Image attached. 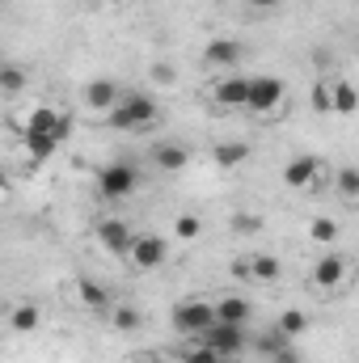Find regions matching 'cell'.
Instances as JSON below:
<instances>
[{"instance_id": "obj_20", "label": "cell", "mask_w": 359, "mask_h": 363, "mask_svg": "<svg viewBox=\"0 0 359 363\" xmlns=\"http://www.w3.org/2000/svg\"><path fill=\"white\" fill-rule=\"evenodd\" d=\"M330 182H334V194H338L347 207H359V169L355 165H343Z\"/></svg>"}, {"instance_id": "obj_21", "label": "cell", "mask_w": 359, "mask_h": 363, "mask_svg": "<svg viewBox=\"0 0 359 363\" xmlns=\"http://www.w3.org/2000/svg\"><path fill=\"white\" fill-rule=\"evenodd\" d=\"M106 321H110V330H118V334H136V330L144 325V313H140L136 304H114Z\"/></svg>"}, {"instance_id": "obj_8", "label": "cell", "mask_w": 359, "mask_h": 363, "mask_svg": "<svg viewBox=\"0 0 359 363\" xmlns=\"http://www.w3.org/2000/svg\"><path fill=\"white\" fill-rule=\"evenodd\" d=\"M93 237H97V245H101L106 254H114V258H127V254H131V241H136L131 224L118 220V216H101V220L93 224Z\"/></svg>"}, {"instance_id": "obj_31", "label": "cell", "mask_w": 359, "mask_h": 363, "mask_svg": "<svg viewBox=\"0 0 359 363\" xmlns=\"http://www.w3.org/2000/svg\"><path fill=\"white\" fill-rule=\"evenodd\" d=\"M228 228H233L237 237H254V233L263 228V220H258V216H250V211H237V216L228 220Z\"/></svg>"}, {"instance_id": "obj_33", "label": "cell", "mask_w": 359, "mask_h": 363, "mask_svg": "<svg viewBox=\"0 0 359 363\" xmlns=\"http://www.w3.org/2000/svg\"><path fill=\"white\" fill-rule=\"evenodd\" d=\"M267 363H300V351H296V347H283V351H275Z\"/></svg>"}, {"instance_id": "obj_3", "label": "cell", "mask_w": 359, "mask_h": 363, "mask_svg": "<svg viewBox=\"0 0 359 363\" xmlns=\"http://www.w3.org/2000/svg\"><path fill=\"white\" fill-rule=\"evenodd\" d=\"M140 182H144V174H140L136 161H110V165L97 169V194L106 203H123L140 190Z\"/></svg>"}, {"instance_id": "obj_11", "label": "cell", "mask_w": 359, "mask_h": 363, "mask_svg": "<svg viewBox=\"0 0 359 363\" xmlns=\"http://www.w3.org/2000/svg\"><path fill=\"white\" fill-rule=\"evenodd\" d=\"M72 291H77V304L93 313V317H110V308H114V296H110V287L106 283H97L89 274H77L72 279Z\"/></svg>"}, {"instance_id": "obj_4", "label": "cell", "mask_w": 359, "mask_h": 363, "mask_svg": "<svg viewBox=\"0 0 359 363\" xmlns=\"http://www.w3.org/2000/svg\"><path fill=\"white\" fill-rule=\"evenodd\" d=\"M250 85H254V77H245L241 68L237 72H216L211 85H207V101L220 106V110H250Z\"/></svg>"}, {"instance_id": "obj_17", "label": "cell", "mask_w": 359, "mask_h": 363, "mask_svg": "<svg viewBox=\"0 0 359 363\" xmlns=\"http://www.w3.org/2000/svg\"><path fill=\"white\" fill-rule=\"evenodd\" d=\"M330 101H334V114L338 118H355L359 114V89L351 81H343V77L330 81Z\"/></svg>"}, {"instance_id": "obj_2", "label": "cell", "mask_w": 359, "mask_h": 363, "mask_svg": "<svg viewBox=\"0 0 359 363\" xmlns=\"http://www.w3.org/2000/svg\"><path fill=\"white\" fill-rule=\"evenodd\" d=\"M170 325L178 330L186 342L203 338L211 325H216V300H203V296H190V300H178L170 308Z\"/></svg>"}, {"instance_id": "obj_12", "label": "cell", "mask_w": 359, "mask_h": 363, "mask_svg": "<svg viewBox=\"0 0 359 363\" xmlns=\"http://www.w3.org/2000/svg\"><path fill=\"white\" fill-rule=\"evenodd\" d=\"M81 101H85V110H93V114H110V110L123 101V89H118V81L97 77V81H89V85L81 89Z\"/></svg>"}, {"instance_id": "obj_28", "label": "cell", "mask_w": 359, "mask_h": 363, "mask_svg": "<svg viewBox=\"0 0 359 363\" xmlns=\"http://www.w3.org/2000/svg\"><path fill=\"white\" fill-rule=\"evenodd\" d=\"M148 81H153V85H161V89H174V85H178V68L161 60V64H153V68H148Z\"/></svg>"}, {"instance_id": "obj_30", "label": "cell", "mask_w": 359, "mask_h": 363, "mask_svg": "<svg viewBox=\"0 0 359 363\" xmlns=\"http://www.w3.org/2000/svg\"><path fill=\"white\" fill-rule=\"evenodd\" d=\"M330 81H334V77H321V81L313 85V110H317V114H334V101H330Z\"/></svg>"}, {"instance_id": "obj_14", "label": "cell", "mask_w": 359, "mask_h": 363, "mask_svg": "<svg viewBox=\"0 0 359 363\" xmlns=\"http://www.w3.org/2000/svg\"><path fill=\"white\" fill-rule=\"evenodd\" d=\"M153 161H157L161 174H182V169L190 165V148H186L182 140H165V144L153 148Z\"/></svg>"}, {"instance_id": "obj_27", "label": "cell", "mask_w": 359, "mask_h": 363, "mask_svg": "<svg viewBox=\"0 0 359 363\" xmlns=\"http://www.w3.org/2000/svg\"><path fill=\"white\" fill-rule=\"evenodd\" d=\"M174 237H178V241H199V237H203V216L182 211L178 220H174Z\"/></svg>"}, {"instance_id": "obj_22", "label": "cell", "mask_w": 359, "mask_h": 363, "mask_svg": "<svg viewBox=\"0 0 359 363\" xmlns=\"http://www.w3.org/2000/svg\"><path fill=\"white\" fill-rule=\"evenodd\" d=\"M279 279H283V262H279L275 254H254V283L270 287V283H279Z\"/></svg>"}, {"instance_id": "obj_23", "label": "cell", "mask_w": 359, "mask_h": 363, "mask_svg": "<svg viewBox=\"0 0 359 363\" xmlns=\"http://www.w3.org/2000/svg\"><path fill=\"white\" fill-rule=\"evenodd\" d=\"M21 144H26V152H30L34 161H47V157L60 148V140H55V135H38V131H26V135H21Z\"/></svg>"}, {"instance_id": "obj_32", "label": "cell", "mask_w": 359, "mask_h": 363, "mask_svg": "<svg viewBox=\"0 0 359 363\" xmlns=\"http://www.w3.org/2000/svg\"><path fill=\"white\" fill-rule=\"evenodd\" d=\"M228 274H233L237 283H254V254H241V258H233Z\"/></svg>"}, {"instance_id": "obj_7", "label": "cell", "mask_w": 359, "mask_h": 363, "mask_svg": "<svg viewBox=\"0 0 359 363\" xmlns=\"http://www.w3.org/2000/svg\"><path fill=\"white\" fill-rule=\"evenodd\" d=\"M194 342H203V347H211V351H220L224 359H237V355H245L250 347H254V338L245 334V325H224V321H216L203 338H194Z\"/></svg>"}, {"instance_id": "obj_29", "label": "cell", "mask_w": 359, "mask_h": 363, "mask_svg": "<svg viewBox=\"0 0 359 363\" xmlns=\"http://www.w3.org/2000/svg\"><path fill=\"white\" fill-rule=\"evenodd\" d=\"M182 359L186 363H224V355L211 351V347H203V342H190V347L182 351Z\"/></svg>"}, {"instance_id": "obj_10", "label": "cell", "mask_w": 359, "mask_h": 363, "mask_svg": "<svg viewBox=\"0 0 359 363\" xmlns=\"http://www.w3.org/2000/svg\"><path fill=\"white\" fill-rule=\"evenodd\" d=\"M326 178H330V174H326V165H321L317 157H292V161L283 165V186H287V190H321Z\"/></svg>"}, {"instance_id": "obj_25", "label": "cell", "mask_w": 359, "mask_h": 363, "mask_svg": "<svg viewBox=\"0 0 359 363\" xmlns=\"http://www.w3.org/2000/svg\"><path fill=\"white\" fill-rule=\"evenodd\" d=\"M254 347H258V351H263V355H275V351H283V347H296V338H287V334H283V330H279V325H270L267 334H263V338H254Z\"/></svg>"}, {"instance_id": "obj_16", "label": "cell", "mask_w": 359, "mask_h": 363, "mask_svg": "<svg viewBox=\"0 0 359 363\" xmlns=\"http://www.w3.org/2000/svg\"><path fill=\"white\" fill-rule=\"evenodd\" d=\"M250 317H254V304L245 296H220L216 300V321H224V325H250Z\"/></svg>"}, {"instance_id": "obj_24", "label": "cell", "mask_w": 359, "mask_h": 363, "mask_svg": "<svg viewBox=\"0 0 359 363\" xmlns=\"http://www.w3.org/2000/svg\"><path fill=\"white\" fill-rule=\"evenodd\" d=\"M275 325H279L287 338H300V334H309V317H304V308H283Z\"/></svg>"}, {"instance_id": "obj_36", "label": "cell", "mask_w": 359, "mask_h": 363, "mask_svg": "<svg viewBox=\"0 0 359 363\" xmlns=\"http://www.w3.org/2000/svg\"><path fill=\"white\" fill-rule=\"evenodd\" d=\"M174 363H186V359H174Z\"/></svg>"}, {"instance_id": "obj_6", "label": "cell", "mask_w": 359, "mask_h": 363, "mask_svg": "<svg viewBox=\"0 0 359 363\" xmlns=\"http://www.w3.org/2000/svg\"><path fill=\"white\" fill-rule=\"evenodd\" d=\"M287 110V81L283 77H254L250 85V110L254 118H279Z\"/></svg>"}, {"instance_id": "obj_19", "label": "cell", "mask_w": 359, "mask_h": 363, "mask_svg": "<svg viewBox=\"0 0 359 363\" xmlns=\"http://www.w3.org/2000/svg\"><path fill=\"white\" fill-rule=\"evenodd\" d=\"M211 161H216L220 169H237V165L250 161V144H245V140H220V144L211 148Z\"/></svg>"}, {"instance_id": "obj_1", "label": "cell", "mask_w": 359, "mask_h": 363, "mask_svg": "<svg viewBox=\"0 0 359 363\" xmlns=\"http://www.w3.org/2000/svg\"><path fill=\"white\" fill-rule=\"evenodd\" d=\"M157 118H161V106L148 93H123V101L106 114V123L114 131H148V127H157Z\"/></svg>"}, {"instance_id": "obj_35", "label": "cell", "mask_w": 359, "mask_h": 363, "mask_svg": "<svg viewBox=\"0 0 359 363\" xmlns=\"http://www.w3.org/2000/svg\"><path fill=\"white\" fill-rule=\"evenodd\" d=\"M127 363H148V359H127Z\"/></svg>"}, {"instance_id": "obj_18", "label": "cell", "mask_w": 359, "mask_h": 363, "mask_svg": "<svg viewBox=\"0 0 359 363\" xmlns=\"http://www.w3.org/2000/svg\"><path fill=\"white\" fill-rule=\"evenodd\" d=\"M38 325H43V308L34 300H21V304L9 308V330L13 334H34Z\"/></svg>"}, {"instance_id": "obj_13", "label": "cell", "mask_w": 359, "mask_h": 363, "mask_svg": "<svg viewBox=\"0 0 359 363\" xmlns=\"http://www.w3.org/2000/svg\"><path fill=\"white\" fill-rule=\"evenodd\" d=\"M203 64L216 72H237L241 68V43L237 38H211L203 43Z\"/></svg>"}, {"instance_id": "obj_9", "label": "cell", "mask_w": 359, "mask_h": 363, "mask_svg": "<svg viewBox=\"0 0 359 363\" xmlns=\"http://www.w3.org/2000/svg\"><path fill=\"white\" fill-rule=\"evenodd\" d=\"M165 258H170V241H165V237H157V233H136L131 254H127V262H131L136 271H157V267H165Z\"/></svg>"}, {"instance_id": "obj_15", "label": "cell", "mask_w": 359, "mask_h": 363, "mask_svg": "<svg viewBox=\"0 0 359 363\" xmlns=\"http://www.w3.org/2000/svg\"><path fill=\"white\" fill-rule=\"evenodd\" d=\"M304 237H309L317 250H334V245H338V237H343V224H338L334 216H313V220H309V228H304Z\"/></svg>"}, {"instance_id": "obj_34", "label": "cell", "mask_w": 359, "mask_h": 363, "mask_svg": "<svg viewBox=\"0 0 359 363\" xmlns=\"http://www.w3.org/2000/svg\"><path fill=\"white\" fill-rule=\"evenodd\" d=\"M245 4H250V9H267V13H270V9H279L283 0H245Z\"/></svg>"}, {"instance_id": "obj_26", "label": "cell", "mask_w": 359, "mask_h": 363, "mask_svg": "<svg viewBox=\"0 0 359 363\" xmlns=\"http://www.w3.org/2000/svg\"><path fill=\"white\" fill-rule=\"evenodd\" d=\"M0 89H4V97H17L26 89V68L21 64H4L0 68Z\"/></svg>"}, {"instance_id": "obj_5", "label": "cell", "mask_w": 359, "mask_h": 363, "mask_svg": "<svg viewBox=\"0 0 359 363\" xmlns=\"http://www.w3.org/2000/svg\"><path fill=\"white\" fill-rule=\"evenodd\" d=\"M309 283H313V291H321V296H338V291H347V283H351V262H347V254L326 250V254L313 262Z\"/></svg>"}]
</instances>
